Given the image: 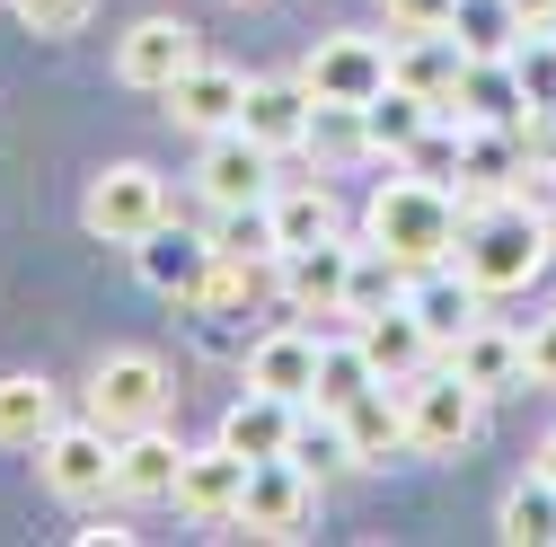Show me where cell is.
<instances>
[{"mask_svg":"<svg viewBox=\"0 0 556 547\" xmlns=\"http://www.w3.org/2000/svg\"><path fill=\"white\" fill-rule=\"evenodd\" d=\"M230 10H265V0H230Z\"/></svg>","mask_w":556,"mask_h":547,"instance_id":"obj_39","label":"cell"},{"mask_svg":"<svg viewBox=\"0 0 556 547\" xmlns=\"http://www.w3.org/2000/svg\"><path fill=\"white\" fill-rule=\"evenodd\" d=\"M513 10H521L530 27H556V0H513Z\"/></svg>","mask_w":556,"mask_h":547,"instance_id":"obj_37","label":"cell"},{"mask_svg":"<svg viewBox=\"0 0 556 547\" xmlns=\"http://www.w3.org/2000/svg\"><path fill=\"white\" fill-rule=\"evenodd\" d=\"M344 213H336V194L327 186H283L274 194V239L283 247H309V239H336Z\"/></svg>","mask_w":556,"mask_h":547,"instance_id":"obj_30","label":"cell"},{"mask_svg":"<svg viewBox=\"0 0 556 547\" xmlns=\"http://www.w3.org/2000/svg\"><path fill=\"white\" fill-rule=\"evenodd\" d=\"M363 389H380V371H371V354H363V335H354V345H327V354H318V397H309V406H336V416H344Z\"/></svg>","mask_w":556,"mask_h":547,"instance_id":"obj_32","label":"cell"},{"mask_svg":"<svg viewBox=\"0 0 556 547\" xmlns=\"http://www.w3.org/2000/svg\"><path fill=\"white\" fill-rule=\"evenodd\" d=\"M547 256H556V221H539L530 203L504 194V203H485L477 221H459V256L451 265L495 301V292H530L539 274H547Z\"/></svg>","mask_w":556,"mask_h":547,"instance_id":"obj_1","label":"cell"},{"mask_svg":"<svg viewBox=\"0 0 556 547\" xmlns=\"http://www.w3.org/2000/svg\"><path fill=\"white\" fill-rule=\"evenodd\" d=\"M354 335H363V354H371V371L397 389V380H415V371H425L442 345H433V335H425V318H415V309H380V318H354Z\"/></svg>","mask_w":556,"mask_h":547,"instance_id":"obj_20","label":"cell"},{"mask_svg":"<svg viewBox=\"0 0 556 547\" xmlns=\"http://www.w3.org/2000/svg\"><path fill=\"white\" fill-rule=\"evenodd\" d=\"M380 10H389V27H397V36H425V27H451L459 0H380Z\"/></svg>","mask_w":556,"mask_h":547,"instance_id":"obj_35","label":"cell"},{"mask_svg":"<svg viewBox=\"0 0 556 547\" xmlns=\"http://www.w3.org/2000/svg\"><path fill=\"white\" fill-rule=\"evenodd\" d=\"M354 247L363 239H309V247H283L274 256V292H283L301 318H344V283H354Z\"/></svg>","mask_w":556,"mask_h":547,"instance_id":"obj_8","label":"cell"},{"mask_svg":"<svg viewBox=\"0 0 556 547\" xmlns=\"http://www.w3.org/2000/svg\"><path fill=\"white\" fill-rule=\"evenodd\" d=\"M539 476H556V433H547V442H539Z\"/></svg>","mask_w":556,"mask_h":547,"instance_id":"obj_38","label":"cell"},{"mask_svg":"<svg viewBox=\"0 0 556 547\" xmlns=\"http://www.w3.org/2000/svg\"><path fill=\"white\" fill-rule=\"evenodd\" d=\"M344 433H354V459H363V468H389V459L406 450V389H397V397H389V380L363 389L354 406H344Z\"/></svg>","mask_w":556,"mask_h":547,"instance_id":"obj_24","label":"cell"},{"mask_svg":"<svg viewBox=\"0 0 556 547\" xmlns=\"http://www.w3.org/2000/svg\"><path fill=\"white\" fill-rule=\"evenodd\" d=\"M547 221H556V213H547Z\"/></svg>","mask_w":556,"mask_h":547,"instance_id":"obj_41","label":"cell"},{"mask_svg":"<svg viewBox=\"0 0 556 547\" xmlns=\"http://www.w3.org/2000/svg\"><path fill=\"white\" fill-rule=\"evenodd\" d=\"M132 256H142V283H151V292H177V301H194L203 274H213V239H186V230H168V221L132 247Z\"/></svg>","mask_w":556,"mask_h":547,"instance_id":"obj_23","label":"cell"},{"mask_svg":"<svg viewBox=\"0 0 556 547\" xmlns=\"http://www.w3.org/2000/svg\"><path fill=\"white\" fill-rule=\"evenodd\" d=\"M406 389V450H425V459H459L477 433H485V389L459 380V371H415L397 380Z\"/></svg>","mask_w":556,"mask_h":547,"instance_id":"obj_3","label":"cell"},{"mask_svg":"<svg viewBox=\"0 0 556 547\" xmlns=\"http://www.w3.org/2000/svg\"><path fill=\"white\" fill-rule=\"evenodd\" d=\"M301 80L318 106H371L389 89V44L380 36H318V53L301 62Z\"/></svg>","mask_w":556,"mask_h":547,"instance_id":"obj_9","label":"cell"},{"mask_svg":"<svg viewBox=\"0 0 556 547\" xmlns=\"http://www.w3.org/2000/svg\"><path fill=\"white\" fill-rule=\"evenodd\" d=\"M433 124H442V106H433V98H415V89H397V80H389V89L363 106V142H371L380 160H406Z\"/></svg>","mask_w":556,"mask_h":547,"instance_id":"obj_22","label":"cell"},{"mask_svg":"<svg viewBox=\"0 0 556 547\" xmlns=\"http://www.w3.org/2000/svg\"><path fill=\"white\" fill-rule=\"evenodd\" d=\"M521 115H530V98H521V80H513V53L468 62V80H459V124H521Z\"/></svg>","mask_w":556,"mask_h":547,"instance_id":"obj_26","label":"cell"},{"mask_svg":"<svg viewBox=\"0 0 556 547\" xmlns=\"http://www.w3.org/2000/svg\"><path fill=\"white\" fill-rule=\"evenodd\" d=\"M318 512V476L283 450V459H248V495H239V530L256 538H301Z\"/></svg>","mask_w":556,"mask_h":547,"instance_id":"obj_7","label":"cell"},{"mask_svg":"<svg viewBox=\"0 0 556 547\" xmlns=\"http://www.w3.org/2000/svg\"><path fill=\"white\" fill-rule=\"evenodd\" d=\"M80 221H89V239H106V247H142V239L168 221V177L142 168V160L98 168L89 194H80Z\"/></svg>","mask_w":556,"mask_h":547,"instance_id":"obj_4","label":"cell"},{"mask_svg":"<svg viewBox=\"0 0 556 547\" xmlns=\"http://www.w3.org/2000/svg\"><path fill=\"white\" fill-rule=\"evenodd\" d=\"M239 495H248V459H239L230 442L186 450V468H177V512H194V521H239Z\"/></svg>","mask_w":556,"mask_h":547,"instance_id":"obj_16","label":"cell"},{"mask_svg":"<svg viewBox=\"0 0 556 547\" xmlns=\"http://www.w3.org/2000/svg\"><path fill=\"white\" fill-rule=\"evenodd\" d=\"M36 476L62 495V504H98V495H115V433L89 416V424H53L45 442H36Z\"/></svg>","mask_w":556,"mask_h":547,"instance_id":"obj_6","label":"cell"},{"mask_svg":"<svg viewBox=\"0 0 556 547\" xmlns=\"http://www.w3.org/2000/svg\"><path fill=\"white\" fill-rule=\"evenodd\" d=\"M53 424H62V397H53L36 371H10V380H0V450H36Z\"/></svg>","mask_w":556,"mask_h":547,"instance_id":"obj_25","label":"cell"},{"mask_svg":"<svg viewBox=\"0 0 556 547\" xmlns=\"http://www.w3.org/2000/svg\"><path fill=\"white\" fill-rule=\"evenodd\" d=\"M194 186H203V203L213 213H230V203H274V151L256 142V132H213L203 142V168H194Z\"/></svg>","mask_w":556,"mask_h":547,"instance_id":"obj_12","label":"cell"},{"mask_svg":"<svg viewBox=\"0 0 556 547\" xmlns=\"http://www.w3.org/2000/svg\"><path fill=\"white\" fill-rule=\"evenodd\" d=\"M10 10L27 18V36H72V27H89L98 0H10Z\"/></svg>","mask_w":556,"mask_h":547,"instance_id":"obj_34","label":"cell"},{"mask_svg":"<svg viewBox=\"0 0 556 547\" xmlns=\"http://www.w3.org/2000/svg\"><path fill=\"white\" fill-rule=\"evenodd\" d=\"M513 80H521L530 115H539V106H556V36H547V27H530V36L513 44Z\"/></svg>","mask_w":556,"mask_h":547,"instance_id":"obj_33","label":"cell"},{"mask_svg":"<svg viewBox=\"0 0 556 547\" xmlns=\"http://www.w3.org/2000/svg\"><path fill=\"white\" fill-rule=\"evenodd\" d=\"M89 416L124 442V433H142V424H160L168 416V371H160V354H106L98 371H89Z\"/></svg>","mask_w":556,"mask_h":547,"instance_id":"obj_5","label":"cell"},{"mask_svg":"<svg viewBox=\"0 0 556 547\" xmlns=\"http://www.w3.org/2000/svg\"><path fill=\"white\" fill-rule=\"evenodd\" d=\"M451 36H459L477 62H495V53H513V44L530 36V18L513 10V0H459V10H451Z\"/></svg>","mask_w":556,"mask_h":547,"instance_id":"obj_28","label":"cell"},{"mask_svg":"<svg viewBox=\"0 0 556 547\" xmlns=\"http://www.w3.org/2000/svg\"><path fill=\"white\" fill-rule=\"evenodd\" d=\"M406 309H415V318H425V335H433V345L451 354V345H459V335H468V327L485 318V292L468 283V274H459V265H425V274H415V283H406Z\"/></svg>","mask_w":556,"mask_h":547,"instance_id":"obj_15","label":"cell"},{"mask_svg":"<svg viewBox=\"0 0 556 547\" xmlns=\"http://www.w3.org/2000/svg\"><path fill=\"white\" fill-rule=\"evenodd\" d=\"M495 530H504L513 547H547V538H556V476H539V468H530L521 486L504 495V521H495Z\"/></svg>","mask_w":556,"mask_h":547,"instance_id":"obj_31","label":"cell"},{"mask_svg":"<svg viewBox=\"0 0 556 547\" xmlns=\"http://www.w3.org/2000/svg\"><path fill=\"white\" fill-rule=\"evenodd\" d=\"M177 468H186V442H168L160 424H142V433L115 442V495L124 504H177Z\"/></svg>","mask_w":556,"mask_h":547,"instance_id":"obj_18","label":"cell"},{"mask_svg":"<svg viewBox=\"0 0 556 547\" xmlns=\"http://www.w3.org/2000/svg\"><path fill=\"white\" fill-rule=\"evenodd\" d=\"M530 380H539V389H556V309H547V318H530Z\"/></svg>","mask_w":556,"mask_h":547,"instance_id":"obj_36","label":"cell"},{"mask_svg":"<svg viewBox=\"0 0 556 547\" xmlns=\"http://www.w3.org/2000/svg\"><path fill=\"white\" fill-rule=\"evenodd\" d=\"M292 459H301L309 476L363 468V459H354V433H344V416H336V406H301V424H292Z\"/></svg>","mask_w":556,"mask_h":547,"instance_id":"obj_29","label":"cell"},{"mask_svg":"<svg viewBox=\"0 0 556 547\" xmlns=\"http://www.w3.org/2000/svg\"><path fill=\"white\" fill-rule=\"evenodd\" d=\"M194 62H203V53H194V27H186V18H132L124 44H115L124 89H151V98H168Z\"/></svg>","mask_w":556,"mask_h":547,"instance_id":"obj_11","label":"cell"},{"mask_svg":"<svg viewBox=\"0 0 556 547\" xmlns=\"http://www.w3.org/2000/svg\"><path fill=\"white\" fill-rule=\"evenodd\" d=\"M363 239H371V247H389L406 274H425V265H451V256H459V194L406 168V177H389V186L371 194V213H363Z\"/></svg>","mask_w":556,"mask_h":547,"instance_id":"obj_2","label":"cell"},{"mask_svg":"<svg viewBox=\"0 0 556 547\" xmlns=\"http://www.w3.org/2000/svg\"><path fill=\"white\" fill-rule=\"evenodd\" d=\"M451 371L477 380L485 397H504L513 380H530V335H513V327H495V318H477L459 345H451Z\"/></svg>","mask_w":556,"mask_h":547,"instance_id":"obj_19","label":"cell"},{"mask_svg":"<svg viewBox=\"0 0 556 547\" xmlns=\"http://www.w3.org/2000/svg\"><path fill=\"white\" fill-rule=\"evenodd\" d=\"M547 36H556V27H547Z\"/></svg>","mask_w":556,"mask_h":547,"instance_id":"obj_40","label":"cell"},{"mask_svg":"<svg viewBox=\"0 0 556 547\" xmlns=\"http://www.w3.org/2000/svg\"><path fill=\"white\" fill-rule=\"evenodd\" d=\"M292 424H301V406H292V397L248 389L230 416H222V442H230L239 459H283V450H292Z\"/></svg>","mask_w":556,"mask_h":547,"instance_id":"obj_21","label":"cell"},{"mask_svg":"<svg viewBox=\"0 0 556 547\" xmlns=\"http://www.w3.org/2000/svg\"><path fill=\"white\" fill-rule=\"evenodd\" d=\"M406 283L415 274L389 256V247H354V283H344V318H380V309H406Z\"/></svg>","mask_w":556,"mask_h":547,"instance_id":"obj_27","label":"cell"},{"mask_svg":"<svg viewBox=\"0 0 556 547\" xmlns=\"http://www.w3.org/2000/svg\"><path fill=\"white\" fill-rule=\"evenodd\" d=\"M239 115H248V72H230V62H194V72L168 89V124L177 132H203V142L230 132Z\"/></svg>","mask_w":556,"mask_h":547,"instance_id":"obj_13","label":"cell"},{"mask_svg":"<svg viewBox=\"0 0 556 547\" xmlns=\"http://www.w3.org/2000/svg\"><path fill=\"white\" fill-rule=\"evenodd\" d=\"M309 124H318L309 80H248V115H239V132H256L274 160L301 151V142H309Z\"/></svg>","mask_w":556,"mask_h":547,"instance_id":"obj_17","label":"cell"},{"mask_svg":"<svg viewBox=\"0 0 556 547\" xmlns=\"http://www.w3.org/2000/svg\"><path fill=\"white\" fill-rule=\"evenodd\" d=\"M468 62H477V53H468L451 27H425V36H397V44H389V80L415 89V98H433L442 124H459V80H468Z\"/></svg>","mask_w":556,"mask_h":547,"instance_id":"obj_10","label":"cell"},{"mask_svg":"<svg viewBox=\"0 0 556 547\" xmlns=\"http://www.w3.org/2000/svg\"><path fill=\"white\" fill-rule=\"evenodd\" d=\"M318 335L309 327H274V335H256L248 345V389H274V397H292V406H309L318 397Z\"/></svg>","mask_w":556,"mask_h":547,"instance_id":"obj_14","label":"cell"}]
</instances>
